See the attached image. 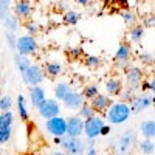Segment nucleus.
I'll use <instances>...</instances> for the list:
<instances>
[{"label":"nucleus","mask_w":155,"mask_h":155,"mask_svg":"<svg viewBox=\"0 0 155 155\" xmlns=\"http://www.w3.org/2000/svg\"><path fill=\"white\" fill-rule=\"evenodd\" d=\"M124 90V81L120 76H110L104 82V93L110 98H118Z\"/></svg>","instance_id":"2eb2a0df"},{"label":"nucleus","mask_w":155,"mask_h":155,"mask_svg":"<svg viewBox=\"0 0 155 155\" xmlns=\"http://www.w3.org/2000/svg\"><path fill=\"white\" fill-rule=\"evenodd\" d=\"M61 102H62V107L65 109V110H68V112H78L84 106V102H87V101H85V98L82 96V93L79 92V90H71V92L65 98H64Z\"/></svg>","instance_id":"9b49d317"},{"label":"nucleus","mask_w":155,"mask_h":155,"mask_svg":"<svg viewBox=\"0 0 155 155\" xmlns=\"http://www.w3.org/2000/svg\"><path fill=\"white\" fill-rule=\"evenodd\" d=\"M106 124V120L99 115H95L88 120H84V132L82 135H85L87 140H96L99 137V132L102 126Z\"/></svg>","instance_id":"6e6552de"},{"label":"nucleus","mask_w":155,"mask_h":155,"mask_svg":"<svg viewBox=\"0 0 155 155\" xmlns=\"http://www.w3.org/2000/svg\"><path fill=\"white\" fill-rule=\"evenodd\" d=\"M112 101H113V98H110L104 92H99L93 99H90L88 102H90V106L93 107V110L96 112V115L102 116V115L106 113V110L109 109V106L112 104Z\"/></svg>","instance_id":"dca6fc26"},{"label":"nucleus","mask_w":155,"mask_h":155,"mask_svg":"<svg viewBox=\"0 0 155 155\" xmlns=\"http://www.w3.org/2000/svg\"><path fill=\"white\" fill-rule=\"evenodd\" d=\"M137 58L141 64H144V65H152L153 64V53H150V51H143V53H140Z\"/></svg>","instance_id":"e433bc0d"},{"label":"nucleus","mask_w":155,"mask_h":155,"mask_svg":"<svg viewBox=\"0 0 155 155\" xmlns=\"http://www.w3.org/2000/svg\"><path fill=\"white\" fill-rule=\"evenodd\" d=\"M132 59H134L132 44L129 41H123L118 45V48H116V51H115V56H113V62H115L116 70L124 71L127 67L132 65Z\"/></svg>","instance_id":"f03ea898"},{"label":"nucleus","mask_w":155,"mask_h":155,"mask_svg":"<svg viewBox=\"0 0 155 155\" xmlns=\"http://www.w3.org/2000/svg\"><path fill=\"white\" fill-rule=\"evenodd\" d=\"M59 146L62 147V150L68 153V155H84V152L87 150V144L85 141L79 138H71V137H62Z\"/></svg>","instance_id":"0eeeda50"},{"label":"nucleus","mask_w":155,"mask_h":155,"mask_svg":"<svg viewBox=\"0 0 155 155\" xmlns=\"http://www.w3.org/2000/svg\"><path fill=\"white\" fill-rule=\"evenodd\" d=\"M110 132H112V126L110 124H104L102 129H101V132H99V137H107Z\"/></svg>","instance_id":"79ce46f5"},{"label":"nucleus","mask_w":155,"mask_h":155,"mask_svg":"<svg viewBox=\"0 0 155 155\" xmlns=\"http://www.w3.org/2000/svg\"><path fill=\"white\" fill-rule=\"evenodd\" d=\"M61 140H62L61 137H53V143H54V144H59V143H61Z\"/></svg>","instance_id":"a18cd8bd"},{"label":"nucleus","mask_w":155,"mask_h":155,"mask_svg":"<svg viewBox=\"0 0 155 155\" xmlns=\"http://www.w3.org/2000/svg\"><path fill=\"white\" fill-rule=\"evenodd\" d=\"M137 138L138 137L134 129H127L121 135H118V138H116L115 144H113L116 155H130L137 146Z\"/></svg>","instance_id":"7ed1b4c3"},{"label":"nucleus","mask_w":155,"mask_h":155,"mask_svg":"<svg viewBox=\"0 0 155 155\" xmlns=\"http://www.w3.org/2000/svg\"><path fill=\"white\" fill-rule=\"evenodd\" d=\"M3 23V27L6 28V31H11V33H16L17 30H19V23H20V20L14 16V14H12V12H11V14L2 22Z\"/></svg>","instance_id":"cd10ccee"},{"label":"nucleus","mask_w":155,"mask_h":155,"mask_svg":"<svg viewBox=\"0 0 155 155\" xmlns=\"http://www.w3.org/2000/svg\"><path fill=\"white\" fill-rule=\"evenodd\" d=\"M68 56H70L71 59H78V58H81V56H82V48H79V47L71 48V50L68 51Z\"/></svg>","instance_id":"ea45409f"},{"label":"nucleus","mask_w":155,"mask_h":155,"mask_svg":"<svg viewBox=\"0 0 155 155\" xmlns=\"http://www.w3.org/2000/svg\"><path fill=\"white\" fill-rule=\"evenodd\" d=\"M53 155H68V153H65L64 150H54V152H53Z\"/></svg>","instance_id":"49530a36"},{"label":"nucleus","mask_w":155,"mask_h":155,"mask_svg":"<svg viewBox=\"0 0 155 155\" xmlns=\"http://www.w3.org/2000/svg\"><path fill=\"white\" fill-rule=\"evenodd\" d=\"M5 37H6V44H8V47L11 48V50H14L16 48V33H11V31H6L5 33Z\"/></svg>","instance_id":"58836bf2"},{"label":"nucleus","mask_w":155,"mask_h":155,"mask_svg":"<svg viewBox=\"0 0 155 155\" xmlns=\"http://www.w3.org/2000/svg\"><path fill=\"white\" fill-rule=\"evenodd\" d=\"M130 110H132V115H140L141 112L147 110L150 106H153V95H140L137 93V96L134 98V101L130 102Z\"/></svg>","instance_id":"4468645a"},{"label":"nucleus","mask_w":155,"mask_h":155,"mask_svg":"<svg viewBox=\"0 0 155 155\" xmlns=\"http://www.w3.org/2000/svg\"><path fill=\"white\" fill-rule=\"evenodd\" d=\"M45 130L51 135V137H65V130H67V123L65 118L62 115L53 116L50 120H45Z\"/></svg>","instance_id":"9d476101"},{"label":"nucleus","mask_w":155,"mask_h":155,"mask_svg":"<svg viewBox=\"0 0 155 155\" xmlns=\"http://www.w3.org/2000/svg\"><path fill=\"white\" fill-rule=\"evenodd\" d=\"M12 102L14 99L11 95H2L0 96V112H9L12 109Z\"/></svg>","instance_id":"473e14b6"},{"label":"nucleus","mask_w":155,"mask_h":155,"mask_svg":"<svg viewBox=\"0 0 155 155\" xmlns=\"http://www.w3.org/2000/svg\"><path fill=\"white\" fill-rule=\"evenodd\" d=\"M12 9V0H0V22H3Z\"/></svg>","instance_id":"7c9ffc66"},{"label":"nucleus","mask_w":155,"mask_h":155,"mask_svg":"<svg viewBox=\"0 0 155 155\" xmlns=\"http://www.w3.org/2000/svg\"><path fill=\"white\" fill-rule=\"evenodd\" d=\"M140 90H141L143 93L152 92V95H153V92H155V79H153V78H147V79H143V82L140 84Z\"/></svg>","instance_id":"f704fd0d"},{"label":"nucleus","mask_w":155,"mask_h":155,"mask_svg":"<svg viewBox=\"0 0 155 155\" xmlns=\"http://www.w3.org/2000/svg\"><path fill=\"white\" fill-rule=\"evenodd\" d=\"M110 126H121V124H126L129 120L132 118V110H130V106L127 102H123L121 99H113L112 104L109 106V109L106 110V113L102 115Z\"/></svg>","instance_id":"f257e3e1"},{"label":"nucleus","mask_w":155,"mask_h":155,"mask_svg":"<svg viewBox=\"0 0 155 155\" xmlns=\"http://www.w3.org/2000/svg\"><path fill=\"white\" fill-rule=\"evenodd\" d=\"M99 92H101V88H99V85H98L96 82H88V84H85V85L82 87V90H81V93H82V96L85 98V101L93 99Z\"/></svg>","instance_id":"5701e85b"},{"label":"nucleus","mask_w":155,"mask_h":155,"mask_svg":"<svg viewBox=\"0 0 155 155\" xmlns=\"http://www.w3.org/2000/svg\"><path fill=\"white\" fill-rule=\"evenodd\" d=\"M137 96V92H134V90H130V88H126L124 87V90L121 92V95L118 96L123 102H127V104H130V102L134 101V98Z\"/></svg>","instance_id":"c9c22d12"},{"label":"nucleus","mask_w":155,"mask_h":155,"mask_svg":"<svg viewBox=\"0 0 155 155\" xmlns=\"http://www.w3.org/2000/svg\"><path fill=\"white\" fill-rule=\"evenodd\" d=\"M153 23H155V20H153V16H147L144 20H143V27L144 28H153Z\"/></svg>","instance_id":"a19ab883"},{"label":"nucleus","mask_w":155,"mask_h":155,"mask_svg":"<svg viewBox=\"0 0 155 155\" xmlns=\"http://www.w3.org/2000/svg\"><path fill=\"white\" fill-rule=\"evenodd\" d=\"M76 115H78V116H81L82 120H88V118H92V116H95L96 112L93 110V107L90 106V102L87 101V102H84V106L76 112Z\"/></svg>","instance_id":"c756f323"},{"label":"nucleus","mask_w":155,"mask_h":155,"mask_svg":"<svg viewBox=\"0 0 155 155\" xmlns=\"http://www.w3.org/2000/svg\"><path fill=\"white\" fill-rule=\"evenodd\" d=\"M76 2H78V3H79L81 6H88L90 3H92V2H93V0H76Z\"/></svg>","instance_id":"37998d69"},{"label":"nucleus","mask_w":155,"mask_h":155,"mask_svg":"<svg viewBox=\"0 0 155 155\" xmlns=\"http://www.w3.org/2000/svg\"><path fill=\"white\" fill-rule=\"evenodd\" d=\"M85 144H87V149H88V147H95L96 140H87V141H85Z\"/></svg>","instance_id":"c03bdc74"},{"label":"nucleus","mask_w":155,"mask_h":155,"mask_svg":"<svg viewBox=\"0 0 155 155\" xmlns=\"http://www.w3.org/2000/svg\"><path fill=\"white\" fill-rule=\"evenodd\" d=\"M144 34H146V28L141 23H137V25H134V27L129 28V31H127L129 42L130 44H140L141 41H143Z\"/></svg>","instance_id":"aec40b11"},{"label":"nucleus","mask_w":155,"mask_h":155,"mask_svg":"<svg viewBox=\"0 0 155 155\" xmlns=\"http://www.w3.org/2000/svg\"><path fill=\"white\" fill-rule=\"evenodd\" d=\"M82 19V14L79 11H74V9H68L64 12V23L65 25H70V27H74L81 22Z\"/></svg>","instance_id":"b1692460"},{"label":"nucleus","mask_w":155,"mask_h":155,"mask_svg":"<svg viewBox=\"0 0 155 155\" xmlns=\"http://www.w3.org/2000/svg\"><path fill=\"white\" fill-rule=\"evenodd\" d=\"M28 98H30L31 106L37 109V107L47 99V90H45L42 85H33V87H28Z\"/></svg>","instance_id":"f3484780"},{"label":"nucleus","mask_w":155,"mask_h":155,"mask_svg":"<svg viewBox=\"0 0 155 155\" xmlns=\"http://www.w3.org/2000/svg\"><path fill=\"white\" fill-rule=\"evenodd\" d=\"M138 149L143 155H153L155 153V143L153 140H149V138H144L138 143Z\"/></svg>","instance_id":"a878e982"},{"label":"nucleus","mask_w":155,"mask_h":155,"mask_svg":"<svg viewBox=\"0 0 155 155\" xmlns=\"http://www.w3.org/2000/svg\"><path fill=\"white\" fill-rule=\"evenodd\" d=\"M23 28L27 30V34L28 36H37L39 34V31H41V28H39V25L36 23V22H33V20H25V23H23Z\"/></svg>","instance_id":"72a5a7b5"},{"label":"nucleus","mask_w":155,"mask_h":155,"mask_svg":"<svg viewBox=\"0 0 155 155\" xmlns=\"http://www.w3.org/2000/svg\"><path fill=\"white\" fill-rule=\"evenodd\" d=\"M102 65V61L99 56H95V54H90L85 58V67L90 68V70H96Z\"/></svg>","instance_id":"2f4dec72"},{"label":"nucleus","mask_w":155,"mask_h":155,"mask_svg":"<svg viewBox=\"0 0 155 155\" xmlns=\"http://www.w3.org/2000/svg\"><path fill=\"white\" fill-rule=\"evenodd\" d=\"M16 107H17V115L20 116V120L22 121H28L30 112H28V106H27V98H25L23 95H19L17 96Z\"/></svg>","instance_id":"4be33fe9"},{"label":"nucleus","mask_w":155,"mask_h":155,"mask_svg":"<svg viewBox=\"0 0 155 155\" xmlns=\"http://www.w3.org/2000/svg\"><path fill=\"white\" fill-rule=\"evenodd\" d=\"M14 123V113L9 112H2L0 113V129H9Z\"/></svg>","instance_id":"c85d7f7f"},{"label":"nucleus","mask_w":155,"mask_h":155,"mask_svg":"<svg viewBox=\"0 0 155 155\" xmlns=\"http://www.w3.org/2000/svg\"><path fill=\"white\" fill-rule=\"evenodd\" d=\"M140 132L144 138H149V140H153L155 138V120L153 118H149V120H144L140 126Z\"/></svg>","instance_id":"412c9836"},{"label":"nucleus","mask_w":155,"mask_h":155,"mask_svg":"<svg viewBox=\"0 0 155 155\" xmlns=\"http://www.w3.org/2000/svg\"><path fill=\"white\" fill-rule=\"evenodd\" d=\"M19 54L22 56H33L37 53V50H39V42H37V39L34 36H28V34H25V36H20L17 41H16V48H14Z\"/></svg>","instance_id":"39448f33"},{"label":"nucleus","mask_w":155,"mask_h":155,"mask_svg":"<svg viewBox=\"0 0 155 155\" xmlns=\"http://www.w3.org/2000/svg\"><path fill=\"white\" fill-rule=\"evenodd\" d=\"M42 68H44L45 78L53 81L64 73V64L59 62V61H48V62H45V65Z\"/></svg>","instance_id":"a211bd4d"},{"label":"nucleus","mask_w":155,"mask_h":155,"mask_svg":"<svg viewBox=\"0 0 155 155\" xmlns=\"http://www.w3.org/2000/svg\"><path fill=\"white\" fill-rule=\"evenodd\" d=\"M67 123V130H65V137H71V138H79L84 132V120L78 115H70L65 118Z\"/></svg>","instance_id":"ddd939ff"},{"label":"nucleus","mask_w":155,"mask_h":155,"mask_svg":"<svg viewBox=\"0 0 155 155\" xmlns=\"http://www.w3.org/2000/svg\"><path fill=\"white\" fill-rule=\"evenodd\" d=\"M61 110H62L61 102L58 99H54V98H47L42 104L37 107L39 116L44 118V120H50V118H53V116L61 115Z\"/></svg>","instance_id":"1a4fd4ad"},{"label":"nucleus","mask_w":155,"mask_h":155,"mask_svg":"<svg viewBox=\"0 0 155 155\" xmlns=\"http://www.w3.org/2000/svg\"><path fill=\"white\" fill-rule=\"evenodd\" d=\"M12 11L19 20H28L34 12V5L31 0H16L12 3Z\"/></svg>","instance_id":"f8f14e48"},{"label":"nucleus","mask_w":155,"mask_h":155,"mask_svg":"<svg viewBox=\"0 0 155 155\" xmlns=\"http://www.w3.org/2000/svg\"><path fill=\"white\" fill-rule=\"evenodd\" d=\"M124 82H126V88H130L134 92L138 93L140 90V84L144 79V73L138 65H130L127 67L124 71Z\"/></svg>","instance_id":"423d86ee"},{"label":"nucleus","mask_w":155,"mask_h":155,"mask_svg":"<svg viewBox=\"0 0 155 155\" xmlns=\"http://www.w3.org/2000/svg\"><path fill=\"white\" fill-rule=\"evenodd\" d=\"M12 137V127L9 129H0V144H6Z\"/></svg>","instance_id":"4c0bfd02"},{"label":"nucleus","mask_w":155,"mask_h":155,"mask_svg":"<svg viewBox=\"0 0 155 155\" xmlns=\"http://www.w3.org/2000/svg\"><path fill=\"white\" fill-rule=\"evenodd\" d=\"M45 79L47 78H45L44 68H42V65H39V64H30L28 68L22 73V81H23L25 85H28V87L42 85V82Z\"/></svg>","instance_id":"20e7f679"},{"label":"nucleus","mask_w":155,"mask_h":155,"mask_svg":"<svg viewBox=\"0 0 155 155\" xmlns=\"http://www.w3.org/2000/svg\"><path fill=\"white\" fill-rule=\"evenodd\" d=\"M121 19H123V22H124V25L127 28H130V27H134V25L138 23V16L130 9H124L121 12Z\"/></svg>","instance_id":"bb28decb"},{"label":"nucleus","mask_w":155,"mask_h":155,"mask_svg":"<svg viewBox=\"0 0 155 155\" xmlns=\"http://www.w3.org/2000/svg\"><path fill=\"white\" fill-rule=\"evenodd\" d=\"M30 64H33V61H31L30 56H22V54H19V53L14 54V65H16V70H17L20 74L28 68Z\"/></svg>","instance_id":"393cba45"},{"label":"nucleus","mask_w":155,"mask_h":155,"mask_svg":"<svg viewBox=\"0 0 155 155\" xmlns=\"http://www.w3.org/2000/svg\"><path fill=\"white\" fill-rule=\"evenodd\" d=\"M71 90H74L73 88V85L68 82V81H58L56 84H54V88H53V93H54V99H58L59 102L65 98Z\"/></svg>","instance_id":"6ab92c4d"}]
</instances>
